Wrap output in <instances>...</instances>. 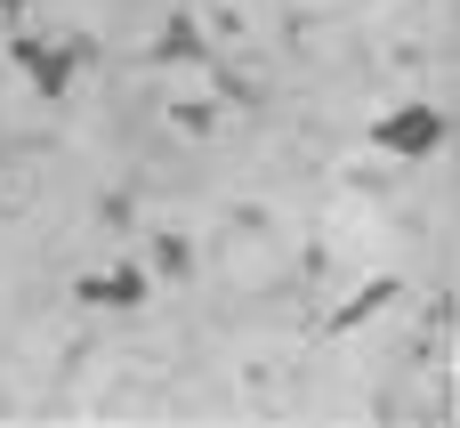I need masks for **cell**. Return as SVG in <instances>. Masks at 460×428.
Listing matches in <instances>:
<instances>
[{
    "instance_id": "obj_1",
    "label": "cell",
    "mask_w": 460,
    "mask_h": 428,
    "mask_svg": "<svg viewBox=\"0 0 460 428\" xmlns=\"http://www.w3.org/2000/svg\"><path fill=\"white\" fill-rule=\"evenodd\" d=\"M81 57H89V40H81V32H73V40H57V49H49V40H32V32H16V65L32 73V89H40V97H57V89L73 81V65H81Z\"/></svg>"
},
{
    "instance_id": "obj_2",
    "label": "cell",
    "mask_w": 460,
    "mask_h": 428,
    "mask_svg": "<svg viewBox=\"0 0 460 428\" xmlns=\"http://www.w3.org/2000/svg\"><path fill=\"white\" fill-rule=\"evenodd\" d=\"M437 129H445V121H437L429 105H404V113H388V121H380V146H388V154H429V146H437Z\"/></svg>"
},
{
    "instance_id": "obj_3",
    "label": "cell",
    "mask_w": 460,
    "mask_h": 428,
    "mask_svg": "<svg viewBox=\"0 0 460 428\" xmlns=\"http://www.w3.org/2000/svg\"><path fill=\"white\" fill-rule=\"evenodd\" d=\"M137 291H146V275H81V299H113V308H121V299H137Z\"/></svg>"
}]
</instances>
